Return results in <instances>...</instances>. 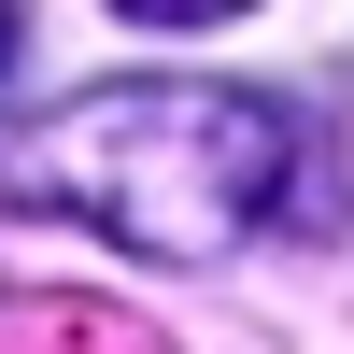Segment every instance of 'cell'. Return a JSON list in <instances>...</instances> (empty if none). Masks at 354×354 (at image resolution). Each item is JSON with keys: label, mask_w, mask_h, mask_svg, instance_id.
Returning <instances> with one entry per match:
<instances>
[{"label": "cell", "mask_w": 354, "mask_h": 354, "mask_svg": "<svg viewBox=\"0 0 354 354\" xmlns=\"http://www.w3.org/2000/svg\"><path fill=\"white\" fill-rule=\"evenodd\" d=\"M15 198L28 213H71L128 255H227L283 213L298 185V113L270 85H185V71H128L57 100L43 128H15Z\"/></svg>", "instance_id": "obj_1"}, {"label": "cell", "mask_w": 354, "mask_h": 354, "mask_svg": "<svg viewBox=\"0 0 354 354\" xmlns=\"http://www.w3.org/2000/svg\"><path fill=\"white\" fill-rule=\"evenodd\" d=\"M113 15H142V28H213V15H241V0H113Z\"/></svg>", "instance_id": "obj_2"}, {"label": "cell", "mask_w": 354, "mask_h": 354, "mask_svg": "<svg viewBox=\"0 0 354 354\" xmlns=\"http://www.w3.org/2000/svg\"><path fill=\"white\" fill-rule=\"evenodd\" d=\"M0 71H15V0H0Z\"/></svg>", "instance_id": "obj_3"}]
</instances>
